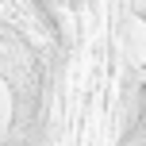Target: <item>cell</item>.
Returning <instances> with one entry per match:
<instances>
[{"mask_svg": "<svg viewBox=\"0 0 146 146\" xmlns=\"http://www.w3.org/2000/svg\"><path fill=\"white\" fill-rule=\"evenodd\" d=\"M123 50H127V69L146 66V23L139 15H131L127 27H123Z\"/></svg>", "mask_w": 146, "mask_h": 146, "instance_id": "6da1fadb", "label": "cell"}, {"mask_svg": "<svg viewBox=\"0 0 146 146\" xmlns=\"http://www.w3.org/2000/svg\"><path fill=\"white\" fill-rule=\"evenodd\" d=\"M139 19H142V23H146V12H142V15H139Z\"/></svg>", "mask_w": 146, "mask_h": 146, "instance_id": "7a4b0ae2", "label": "cell"}]
</instances>
